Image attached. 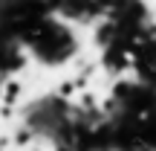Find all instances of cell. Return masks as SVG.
Instances as JSON below:
<instances>
[{
    "label": "cell",
    "instance_id": "cell-1",
    "mask_svg": "<svg viewBox=\"0 0 156 151\" xmlns=\"http://www.w3.org/2000/svg\"><path fill=\"white\" fill-rule=\"evenodd\" d=\"M17 93H20V84L17 81H6L3 84V102H15Z\"/></svg>",
    "mask_w": 156,
    "mask_h": 151
}]
</instances>
